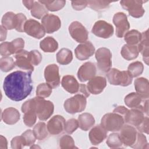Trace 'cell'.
<instances>
[{
    "label": "cell",
    "instance_id": "52a82bcc",
    "mask_svg": "<svg viewBox=\"0 0 149 149\" xmlns=\"http://www.w3.org/2000/svg\"><path fill=\"white\" fill-rule=\"evenodd\" d=\"M147 1L139 0H123L120 1L122 7L128 11L129 14L135 18L143 16L145 10L143 7V3Z\"/></svg>",
    "mask_w": 149,
    "mask_h": 149
},
{
    "label": "cell",
    "instance_id": "7402d4cb",
    "mask_svg": "<svg viewBox=\"0 0 149 149\" xmlns=\"http://www.w3.org/2000/svg\"><path fill=\"white\" fill-rule=\"evenodd\" d=\"M20 113L19 111L13 107L5 109L1 114V118L6 124L12 125L16 123L20 119Z\"/></svg>",
    "mask_w": 149,
    "mask_h": 149
},
{
    "label": "cell",
    "instance_id": "30bf717a",
    "mask_svg": "<svg viewBox=\"0 0 149 149\" xmlns=\"http://www.w3.org/2000/svg\"><path fill=\"white\" fill-rule=\"evenodd\" d=\"M113 23L116 26V36L122 38L130 29L127 16L123 12L116 13L113 17Z\"/></svg>",
    "mask_w": 149,
    "mask_h": 149
},
{
    "label": "cell",
    "instance_id": "4316f807",
    "mask_svg": "<svg viewBox=\"0 0 149 149\" xmlns=\"http://www.w3.org/2000/svg\"><path fill=\"white\" fill-rule=\"evenodd\" d=\"M79 127L84 131L88 130L95 124V119L90 113H83L80 114L78 117Z\"/></svg>",
    "mask_w": 149,
    "mask_h": 149
},
{
    "label": "cell",
    "instance_id": "c3c4849f",
    "mask_svg": "<svg viewBox=\"0 0 149 149\" xmlns=\"http://www.w3.org/2000/svg\"><path fill=\"white\" fill-rule=\"evenodd\" d=\"M10 144L13 149H20L26 146V141L22 135L13 137L11 140Z\"/></svg>",
    "mask_w": 149,
    "mask_h": 149
},
{
    "label": "cell",
    "instance_id": "ba28073f",
    "mask_svg": "<svg viewBox=\"0 0 149 149\" xmlns=\"http://www.w3.org/2000/svg\"><path fill=\"white\" fill-rule=\"evenodd\" d=\"M137 130L135 127L129 125H123L119 130V137L123 145L132 147L137 138Z\"/></svg>",
    "mask_w": 149,
    "mask_h": 149
},
{
    "label": "cell",
    "instance_id": "9a60e30c",
    "mask_svg": "<svg viewBox=\"0 0 149 149\" xmlns=\"http://www.w3.org/2000/svg\"><path fill=\"white\" fill-rule=\"evenodd\" d=\"M96 72L97 69L95 63L91 62H87L79 68L77 75L80 81L85 82L95 76Z\"/></svg>",
    "mask_w": 149,
    "mask_h": 149
},
{
    "label": "cell",
    "instance_id": "e575fe53",
    "mask_svg": "<svg viewBox=\"0 0 149 149\" xmlns=\"http://www.w3.org/2000/svg\"><path fill=\"white\" fill-rule=\"evenodd\" d=\"M141 38V33L137 30H132L124 35V40L127 44L132 45H137Z\"/></svg>",
    "mask_w": 149,
    "mask_h": 149
},
{
    "label": "cell",
    "instance_id": "6f0895ef",
    "mask_svg": "<svg viewBox=\"0 0 149 149\" xmlns=\"http://www.w3.org/2000/svg\"><path fill=\"white\" fill-rule=\"evenodd\" d=\"M1 29V37H0V41H3L6 40V35H7V30L5 28H4L2 25L0 26Z\"/></svg>",
    "mask_w": 149,
    "mask_h": 149
},
{
    "label": "cell",
    "instance_id": "60d3db41",
    "mask_svg": "<svg viewBox=\"0 0 149 149\" xmlns=\"http://www.w3.org/2000/svg\"><path fill=\"white\" fill-rule=\"evenodd\" d=\"M87 2L88 6L95 11H102L108 8L112 2L105 1H88Z\"/></svg>",
    "mask_w": 149,
    "mask_h": 149
},
{
    "label": "cell",
    "instance_id": "f35d334b",
    "mask_svg": "<svg viewBox=\"0 0 149 149\" xmlns=\"http://www.w3.org/2000/svg\"><path fill=\"white\" fill-rule=\"evenodd\" d=\"M52 88L47 83L40 84L36 88V95L41 98L48 97L52 93Z\"/></svg>",
    "mask_w": 149,
    "mask_h": 149
},
{
    "label": "cell",
    "instance_id": "4fadbf2b",
    "mask_svg": "<svg viewBox=\"0 0 149 149\" xmlns=\"http://www.w3.org/2000/svg\"><path fill=\"white\" fill-rule=\"evenodd\" d=\"M24 31L30 36L37 39H40L45 34V31L41 23L34 19H29L26 21Z\"/></svg>",
    "mask_w": 149,
    "mask_h": 149
},
{
    "label": "cell",
    "instance_id": "ee69618b",
    "mask_svg": "<svg viewBox=\"0 0 149 149\" xmlns=\"http://www.w3.org/2000/svg\"><path fill=\"white\" fill-rule=\"evenodd\" d=\"M42 55L38 50H32L29 52L28 59L33 66L38 65L42 61Z\"/></svg>",
    "mask_w": 149,
    "mask_h": 149
},
{
    "label": "cell",
    "instance_id": "681fc988",
    "mask_svg": "<svg viewBox=\"0 0 149 149\" xmlns=\"http://www.w3.org/2000/svg\"><path fill=\"white\" fill-rule=\"evenodd\" d=\"M22 136L24 137L26 141V146H31L33 145L37 139L33 131L30 129L26 130L22 134Z\"/></svg>",
    "mask_w": 149,
    "mask_h": 149
},
{
    "label": "cell",
    "instance_id": "5b68a950",
    "mask_svg": "<svg viewBox=\"0 0 149 149\" xmlns=\"http://www.w3.org/2000/svg\"><path fill=\"white\" fill-rule=\"evenodd\" d=\"M86 97L82 94H77L67 99L63 104L65 110L69 113L74 114L81 112L86 109Z\"/></svg>",
    "mask_w": 149,
    "mask_h": 149
},
{
    "label": "cell",
    "instance_id": "b9f144b4",
    "mask_svg": "<svg viewBox=\"0 0 149 149\" xmlns=\"http://www.w3.org/2000/svg\"><path fill=\"white\" fill-rule=\"evenodd\" d=\"M59 147L62 149L77 148L75 146L73 138L69 135H63L62 136L59 141Z\"/></svg>",
    "mask_w": 149,
    "mask_h": 149
},
{
    "label": "cell",
    "instance_id": "603a6c76",
    "mask_svg": "<svg viewBox=\"0 0 149 149\" xmlns=\"http://www.w3.org/2000/svg\"><path fill=\"white\" fill-rule=\"evenodd\" d=\"M61 85L65 90L70 94H74L79 91L80 84L72 75H65L61 80Z\"/></svg>",
    "mask_w": 149,
    "mask_h": 149
},
{
    "label": "cell",
    "instance_id": "bcb514c9",
    "mask_svg": "<svg viewBox=\"0 0 149 149\" xmlns=\"http://www.w3.org/2000/svg\"><path fill=\"white\" fill-rule=\"evenodd\" d=\"M26 21V16L23 13H17L16 15V25L15 29L19 32H23L24 24Z\"/></svg>",
    "mask_w": 149,
    "mask_h": 149
},
{
    "label": "cell",
    "instance_id": "f5cc1de1",
    "mask_svg": "<svg viewBox=\"0 0 149 149\" xmlns=\"http://www.w3.org/2000/svg\"><path fill=\"white\" fill-rule=\"evenodd\" d=\"M72 8L76 10H81L88 5L87 1H72L71 2Z\"/></svg>",
    "mask_w": 149,
    "mask_h": 149
},
{
    "label": "cell",
    "instance_id": "836d02e7",
    "mask_svg": "<svg viewBox=\"0 0 149 149\" xmlns=\"http://www.w3.org/2000/svg\"><path fill=\"white\" fill-rule=\"evenodd\" d=\"M16 15L12 12H6L2 18V26L6 30H12L15 29Z\"/></svg>",
    "mask_w": 149,
    "mask_h": 149
},
{
    "label": "cell",
    "instance_id": "d590c367",
    "mask_svg": "<svg viewBox=\"0 0 149 149\" xmlns=\"http://www.w3.org/2000/svg\"><path fill=\"white\" fill-rule=\"evenodd\" d=\"M42 4H43L48 10L51 12H56L62 9L65 4L66 1L63 0H56V1H39Z\"/></svg>",
    "mask_w": 149,
    "mask_h": 149
},
{
    "label": "cell",
    "instance_id": "7dc6e473",
    "mask_svg": "<svg viewBox=\"0 0 149 149\" xmlns=\"http://www.w3.org/2000/svg\"><path fill=\"white\" fill-rule=\"evenodd\" d=\"M79 127L78 120L74 118L68 120L65 123L64 130L68 134H72Z\"/></svg>",
    "mask_w": 149,
    "mask_h": 149
},
{
    "label": "cell",
    "instance_id": "db71d44e",
    "mask_svg": "<svg viewBox=\"0 0 149 149\" xmlns=\"http://www.w3.org/2000/svg\"><path fill=\"white\" fill-rule=\"evenodd\" d=\"M129 110V109H128L124 106H118L113 109V112L121 115L123 117L124 120H125V118L126 116V115H127Z\"/></svg>",
    "mask_w": 149,
    "mask_h": 149
},
{
    "label": "cell",
    "instance_id": "8fae6325",
    "mask_svg": "<svg viewBox=\"0 0 149 149\" xmlns=\"http://www.w3.org/2000/svg\"><path fill=\"white\" fill-rule=\"evenodd\" d=\"M91 31L98 37L108 38L112 36L114 29L112 24L105 20H100L94 23Z\"/></svg>",
    "mask_w": 149,
    "mask_h": 149
},
{
    "label": "cell",
    "instance_id": "83f0119b",
    "mask_svg": "<svg viewBox=\"0 0 149 149\" xmlns=\"http://www.w3.org/2000/svg\"><path fill=\"white\" fill-rule=\"evenodd\" d=\"M139 51L137 45L125 44L122 47L120 54L122 57L127 61L133 60L139 56Z\"/></svg>",
    "mask_w": 149,
    "mask_h": 149
},
{
    "label": "cell",
    "instance_id": "d4e9b609",
    "mask_svg": "<svg viewBox=\"0 0 149 149\" xmlns=\"http://www.w3.org/2000/svg\"><path fill=\"white\" fill-rule=\"evenodd\" d=\"M134 86L136 93L139 94L143 100H148L149 97V83L144 77L136 79L134 83Z\"/></svg>",
    "mask_w": 149,
    "mask_h": 149
},
{
    "label": "cell",
    "instance_id": "9f6ffc18",
    "mask_svg": "<svg viewBox=\"0 0 149 149\" xmlns=\"http://www.w3.org/2000/svg\"><path fill=\"white\" fill-rule=\"evenodd\" d=\"M8 146V141L5 137L1 135L0 140V148L1 149H6Z\"/></svg>",
    "mask_w": 149,
    "mask_h": 149
},
{
    "label": "cell",
    "instance_id": "7bdbcfd3",
    "mask_svg": "<svg viewBox=\"0 0 149 149\" xmlns=\"http://www.w3.org/2000/svg\"><path fill=\"white\" fill-rule=\"evenodd\" d=\"M136 149H144L148 148V143L147 140V138L143 133L137 132V138L134 145L132 147Z\"/></svg>",
    "mask_w": 149,
    "mask_h": 149
},
{
    "label": "cell",
    "instance_id": "f546056e",
    "mask_svg": "<svg viewBox=\"0 0 149 149\" xmlns=\"http://www.w3.org/2000/svg\"><path fill=\"white\" fill-rule=\"evenodd\" d=\"M72 52L69 49L63 48L56 54V61L60 65H68L72 62Z\"/></svg>",
    "mask_w": 149,
    "mask_h": 149
},
{
    "label": "cell",
    "instance_id": "4dcf8cb0",
    "mask_svg": "<svg viewBox=\"0 0 149 149\" xmlns=\"http://www.w3.org/2000/svg\"><path fill=\"white\" fill-rule=\"evenodd\" d=\"M143 99L137 93L132 92L127 94L124 98V102L127 107L134 108L141 105Z\"/></svg>",
    "mask_w": 149,
    "mask_h": 149
},
{
    "label": "cell",
    "instance_id": "680465c9",
    "mask_svg": "<svg viewBox=\"0 0 149 149\" xmlns=\"http://www.w3.org/2000/svg\"><path fill=\"white\" fill-rule=\"evenodd\" d=\"M22 2L27 9H28L29 10H31L34 1H23Z\"/></svg>",
    "mask_w": 149,
    "mask_h": 149
},
{
    "label": "cell",
    "instance_id": "f1b7e54d",
    "mask_svg": "<svg viewBox=\"0 0 149 149\" xmlns=\"http://www.w3.org/2000/svg\"><path fill=\"white\" fill-rule=\"evenodd\" d=\"M40 47L45 52H54L58 48V43L55 38L48 36L40 41Z\"/></svg>",
    "mask_w": 149,
    "mask_h": 149
},
{
    "label": "cell",
    "instance_id": "9c48e42d",
    "mask_svg": "<svg viewBox=\"0 0 149 149\" xmlns=\"http://www.w3.org/2000/svg\"><path fill=\"white\" fill-rule=\"evenodd\" d=\"M69 32L72 38L77 42H84L88 39V32L79 22H72L69 26Z\"/></svg>",
    "mask_w": 149,
    "mask_h": 149
},
{
    "label": "cell",
    "instance_id": "ac0fdd59",
    "mask_svg": "<svg viewBox=\"0 0 149 149\" xmlns=\"http://www.w3.org/2000/svg\"><path fill=\"white\" fill-rule=\"evenodd\" d=\"M95 52V47L90 41H86L78 45L74 50L76 57L80 60L88 59Z\"/></svg>",
    "mask_w": 149,
    "mask_h": 149
},
{
    "label": "cell",
    "instance_id": "277c9868",
    "mask_svg": "<svg viewBox=\"0 0 149 149\" xmlns=\"http://www.w3.org/2000/svg\"><path fill=\"white\" fill-rule=\"evenodd\" d=\"M107 79L109 83L114 86H121L126 87L130 85L133 80V77L128 71H120L118 69L112 68L107 72Z\"/></svg>",
    "mask_w": 149,
    "mask_h": 149
},
{
    "label": "cell",
    "instance_id": "6da1fadb",
    "mask_svg": "<svg viewBox=\"0 0 149 149\" xmlns=\"http://www.w3.org/2000/svg\"><path fill=\"white\" fill-rule=\"evenodd\" d=\"M31 73L17 70L6 76L3 84L5 95L15 101H22L28 97L33 90Z\"/></svg>",
    "mask_w": 149,
    "mask_h": 149
},
{
    "label": "cell",
    "instance_id": "5bb4252c",
    "mask_svg": "<svg viewBox=\"0 0 149 149\" xmlns=\"http://www.w3.org/2000/svg\"><path fill=\"white\" fill-rule=\"evenodd\" d=\"M41 24L45 33L51 34L58 31L61 26L59 17L53 14H47L41 19Z\"/></svg>",
    "mask_w": 149,
    "mask_h": 149
},
{
    "label": "cell",
    "instance_id": "d6a6232c",
    "mask_svg": "<svg viewBox=\"0 0 149 149\" xmlns=\"http://www.w3.org/2000/svg\"><path fill=\"white\" fill-rule=\"evenodd\" d=\"M31 15L34 17L40 19L48 14V10L45 6L39 1H34V4L30 10Z\"/></svg>",
    "mask_w": 149,
    "mask_h": 149
},
{
    "label": "cell",
    "instance_id": "cb8c5ba5",
    "mask_svg": "<svg viewBox=\"0 0 149 149\" xmlns=\"http://www.w3.org/2000/svg\"><path fill=\"white\" fill-rule=\"evenodd\" d=\"M22 111L24 113L23 122L28 127H32L36 122L37 114L30 107L27 100L22 106Z\"/></svg>",
    "mask_w": 149,
    "mask_h": 149
},
{
    "label": "cell",
    "instance_id": "91938a15",
    "mask_svg": "<svg viewBox=\"0 0 149 149\" xmlns=\"http://www.w3.org/2000/svg\"><path fill=\"white\" fill-rule=\"evenodd\" d=\"M148 100H147L145 102V103L144 104V105L143 106V110L144 113H146L147 115H148Z\"/></svg>",
    "mask_w": 149,
    "mask_h": 149
},
{
    "label": "cell",
    "instance_id": "3957f363",
    "mask_svg": "<svg viewBox=\"0 0 149 149\" xmlns=\"http://www.w3.org/2000/svg\"><path fill=\"white\" fill-rule=\"evenodd\" d=\"M125 123L123 117L114 112L105 114L101 120V125L109 132L119 131Z\"/></svg>",
    "mask_w": 149,
    "mask_h": 149
},
{
    "label": "cell",
    "instance_id": "74e56055",
    "mask_svg": "<svg viewBox=\"0 0 149 149\" xmlns=\"http://www.w3.org/2000/svg\"><path fill=\"white\" fill-rule=\"evenodd\" d=\"M15 65V62L12 57L6 56L0 59V68L2 72H8L12 70Z\"/></svg>",
    "mask_w": 149,
    "mask_h": 149
},
{
    "label": "cell",
    "instance_id": "d6986e66",
    "mask_svg": "<svg viewBox=\"0 0 149 149\" xmlns=\"http://www.w3.org/2000/svg\"><path fill=\"white\" fill-rule=\"evenodd\" d=\"M107 86V80L103 76H94L91 79L87 84L90 93L97 95L103 91Z\"/></svg>",
    "mask_w": 149,
    "mask_h": 149
},
{
    "label": "cell",
    "instance_id": "7a4b0ae2",
    "mask_svg": "<svg viewBox=\"0 0 149 149\" xmlns=\"http://www.w3.org/2000/svg\"><path fill=\"white\" fill-rule=\"evenodd\" d=\"M31 108L36 113L41 120H47L54 113V105L52 102L39 97L27 100Z\"/></svg>",
    "mask_w": 149,
    "mask_h": 149
},
{
    "label": "cell",
    "instance_id": "f907efd6",
    "mask_svg": "<svg viewBox=\"0 0 149 149\" xmlns=\"http://www.w3.org/2000/svg\"><path fill=\"white\" fill-rule=\"evenodd\" d=\"M0 54L2 56H9L12 54L10 42H2L0 44Z\"/></svg>",
    "mask_w": 149,
    "mask_h": 149
},
{
    "label": "cell",
    "instance_id": "f6af8a7d",
    "mask_svg": "<svg viewBox=\"0 0 149 149\" xmlns=\"http://www.w3.org/2000/svg\"><path fill=\"white\" fill-rule=\"evenodd\" d=\"M12 54H16L17 52L23 49L24 47V41L22 38H17L10 42Z\"/></svg>",
    "mask_w": 149,
    "mask_h": 149
},
{
    "label": "cell",
    "instance_id": "8d00e7d4",
    "mask_svg": "<svg viewBox=\"0 0 149 149\" xmlns=\"http://www.w3.org/2000/svg\"><path fill=\"white\" fill-rule=\"evenodd\" d=\"M143 64L139 61L131 63L127 68V71L132 77H136L141 74L143 72Z\"/></svg>",
    "mask_w": 149,
    "mask_h": 149
},
{
    "label": "cell",
    "instance_id": "44dd1931",
    "mask_svg": "<svg viewBox=\"0 0 149 149\" xmlns=\"http://www.w3.org/2000/svg\"><path fill=\"white\" fill-rule=\"evenodd\" d=\"M28 54L29 52L24 49H22L15 54V65L21 69L33 72L34 67L28 59Z\"/></svg>",
    "mask_w": 149,
    "mask_h": 149
},
{
    "label": "cell",
    "instance_id": "8992f818",
    "mask_svg": "<svg viewBox=\"0 0 149 149\" xmlns=\"http://www.w3.org/2000/svg\"><path fill=\"white\" fill-rule=\"evenodd\" d=\"M95 56L99 70L104 73L108 72L112 66V54L110 50L105 47L100 48L95 51Z\"/></svg>",
    "mask_w": 149,
    "mask_h": 149
},
{
    "label": "cell",
    "instance_id": "ab89813d",
    "mask_svg": "<svg viewBox=\"0 0 149 149\" xmlns=\"http://www.w3.org/2000/svg\"><path fill=\"white\" fill-rule=\"evenodd\" d=\"M106 143L110 148H120L122 147L123 144L120 140L119 133H113L109 135L106 141Z\"/></svg>",
    "mask_w": 149,
    "mask_h": 149
},
{
    "label": "cell",
    "instance_id": "e0dca14e",
    "mask_svg": "<svg viewBox=\"0 0 149 149\" xmlns=\"http://www.w3.org/2000/svg\"><path fill=\"white\" fill-rule=\"evenodd\" d=\"M66 120L59 115L52 116L47 123L48 132L52 135H58L64 130Z\"/></svg>",
    "mask_w": 149,
    "mask_h": 149
},
{
    "label": "cell",
    "instance_id": "2e32d148",
    "mask_svg": "<svg viewBox=\"0 0 149 149\" xmlns=\"http://www.w3.org/2000/svg\"><path fill=\"white\" fill-rule=\"evenodd\" d=\"M143 105L129 110L125 118V122L135 127H137L144 118Z\"/></svg>",
    "mask_w": 149,
    "mask_h": 149
},
{
    "label": "cell",
    "instance_id": "816d5d0a",
    "mask_svg": "<svg viewBox=\"0 0 149 149\" xmlns=\"http://www.w3.org/2000/svg\"><path fill=\"white\" fill-rule=\"evenodd\" d=\"M148 116H146L144 117L142 122L137 127H136V129L139 131V132L148 134Z\"/></svg>",
    "mask_w": 149,
    "mask_h": 149
},
{
    "label": "cell",
    "instance_id": "11a10c76",
    "mask_svg": "<svg viewBox=\"0 0 149 149\" xmlns=\"http://www.w3.org/2000/svg\"><path fill=\"white\" fill-rule=\"evenodd\" d=\"M79 91L81 92V93L82 94H83L86 98L90 96V93H89L87 88V85L81 84H80V88H79Z\"/></svg>",
    "mask_w": 149,
    "mask_h": 149
},
{
    "label": "cell",
    "instance_id": "7c38bea8",
    "mask_svg": "<svg viewBox=\"0 0 149 149\" xmlns=\"http://www.w3.org/2000/svg\"><path fill=\"white\" fill-rule=\"evenodd\" d=\"M44 77L47 84L52 88H56L60 85L59 67L56 64H51L46 66L44 70Z\"/></svg>",
    "mask_w": 149,
    "mask_h": 149
},
{
    "label": "cell",
    "instance_id": "ffe728a7",
    "mask_svg": "<svg viewBox=\"0 0 149 149\" xmlns=\"http://www.w3.org/2000/svg\"><path fill=\"white\" fill-rule=\"evenodd\" d=\"M107 136V131L101 125L93 127L88 134L90 142L95 146L102 143L106 139Z\"/></svg>",
    "mask_w": 149,
    "mask_h": 149
},
{
    "label": "cell",
    "instance_id": "1f68e13d",
    "mask_svg": "<svg viewBox=\"0 0 149 149\" xmlns=\"http://www.w3.org/2000/svg\"><path fill=\"white\" fill-rule=\"evenodd\" d=\"M33 132L36 139L40 141L45 140L48 136L47 125L42 122L37 123L33 128Z\"/></svg>",
    "mask_w": 149,
    "mask_h": 149
},
{
    "label": "cell",
    "instance_id": "484cf974",
    "mask_svg": "<svg viewBox=\"0 0 149 149\" xmlns=\"http://www.w3.org/2000/svg\"><path fill=\"white\" fill-rule=\"evenodd\" d=\"M148 30L143 32L141 33V38L140 42L137 44V47L139 52L143 55L144 62L148 65Z\"/></svg>",
    "mask_w": 149,
    "mask_h": 149
}]
</instances>
